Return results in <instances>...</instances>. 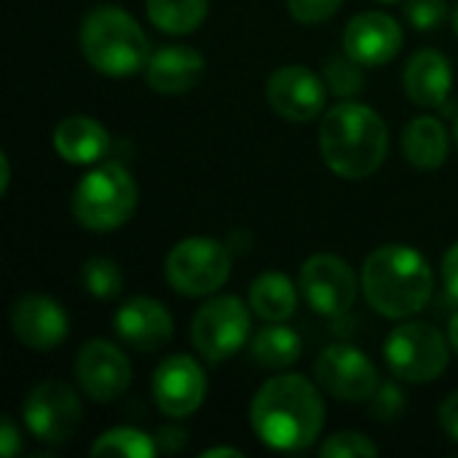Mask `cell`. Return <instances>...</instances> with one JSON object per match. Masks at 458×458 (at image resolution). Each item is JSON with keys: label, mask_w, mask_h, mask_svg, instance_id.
Returning a JSON list of instances; mask_svg holds the SVG:
<instances>
[{"label": "cell", "mask_w": 458, "mask_h": 458, "mask_svg": "<svg viewBox=\"0 0 458 458\" xmlns=\"http://www.w3.org/2000/svg\"><path fill=\"white\" fill-rule=\"evenodd\" d=\"M250 427L271 451H309L325 427V400L306 376H274L252 397Z\"/></svg>", "instance_id": "cell-1"}, {"label": "cell", "mask_w": 458, "mask_h": 458, "mask_svg": "<svg viewBox=\"0 0 458 458\" xmlns=\"http://www.w3.org/2000/svg\"><path fill=\"white\" fill-rule=\"evenodd\" d=\"M319 153L333 174L365 180L381 169L389 153V126L370 105L341 99L322 115Z\"/></svg>", "instance_id": "cell-2"}, {"label": "cell", "mask_w": 458, "mask_h": 458, "mask_svg": "<svg viewBox=\"0 0 458 458\" xmlns=\"http://www.w3.org/2000/svg\"><path fill=\"white\" fill-rule=\"evenodd\" d=\"M362 293L368 306L386 319L403 322L427 309L435 274L429 260L408 244H384L362 263Z\"/></svg>", "instance_id": "cell-3"}, {"label": "cell", "mask_w": 458, "mask_h": 458, "mask_svg": "<svg viewBox=\"0 0 458 458\" xmlns=\"http://www.w3.org/2000/svg\"><path fill=\"white\" fill-rule=\"evenodd\" d=\"M78 46L83 59L107 78H131L150 59V43L140 21L113 3L97 5L83 16Z\"/></svg>", "instance_id": "cell-4"}, {"label": "cell", "mask_w": 458, "mask_h": 458, "mask_svg": "<svg viewBox=\"0 0 458 458\" xmlns=\"http://www.w3.org/2000/svg\"><path fill=\"white\" fill-rule=\"evenodd\" d=\"M137 182L118 161H102L89 169L72 191V217L81 228L110 233L126 225L137 209Z\"/></svg>", "instance_id": "cell-5"}, {"label": "cell", "mask_w": 458, "mask_h": 458, "mask_svg": "<svg viewBox=\"0 0 458 458\" xmlns=\"http://www.w3.org/2000/svg\"><path fill=\"white\" fill-rule=\"evenodd\" d=\"M384 360L394 378L408 384H429L445 373L451 341L429 322H403L386 335Z\"/></svg>", "instance_id": "cell-6"}, {"label": "cell", "mask_w": 458, "mask_h": 458, "mask_svg": "<svg viewBox=\"0 0 458 458\" xmlns=\"http://www.w3.org/2000/svg\"><path fill=\"white\" fill-rule=\"evenodd\" d=\"M169 287L185 298L215 295L231 276V252L209 236L180 239L164 260Z\"/></svg>", "instance_id": "cell-7"}, {"label": "cell", "mask_w": 458, "mask_h": 458, "mask_svg": "<svg viewBox=\"0 0 458 458\" xmlns=\"http://www.w3.org/2000/svg\"><path fill=\"white\" fill-rule=\"evenodd\" d=\"M252 309L236 295L209 298L191 319V344L209 362H225L252 335Z\"/></svg>", "instance_id": "cell-8"}, {"label": "cell", "mask_w": 458, "mask_h": 458, "mask_svg": "<svg viewBox=\"0 0 458 458\" xmlns=\"http://www.w3.org/2000/svg\"><path fill=\"white\" fill-rule=\"evenodd\" d=\"M21 421L35 440L56 448L75 437L83 421V405L70 384L40 381L21 403Z\"/></svg>", "instance_id": "cell-9"}, {"label": "cell", "mask_w": 458, "mask_h": 458, "mask_svg": "<svg viewBox=\"0 0 458 458\" xmlns=\"http://www.w3.org/2000/svg\"><path fill=\"white\" fill-rule=\"evenodd\" d=\"M298 287L314 314L338 319L352 311L362 282L344 258L319 252L301 266Z\"/></svg>", "instance_id": "cell-10"}, {"label": "cell", "mask_w": 458, "mask_h": 458, "mask_svg": "<svg viewBox=\"0 0 458 458\" xmlns=\"http://www.w3.org/2000/svg\"><path fill=\"white\" fill-rule=\"evenodd\" d=\"M314 376L327 394L344 403H368L381 386L373 360L349 344L327 346L314 362Z\"/></svg>", "instance_id": "cell-11"}, {"label": "cell", "mask_w": 458, "mask_h": 458, "mask_svg": "<svg viewBox=\"0 0 458 458\" xmlns=\"http://www.w3.org/2000/svg\"><path fill=\"white\" fill-rule=\"evenodd\" d=\"M156 408L172 421L193 416L207 400V373L191 354H172L158 362L150 378Z\"/></svg>", "instance_id": "cell-12"}, {"label": "cell", "mask_w": 458, "mask_h": 458, "mask_svg": "<svg viewBox=\"0 0 458 458\" xmlns=\"http://www.w3.org/2000/svg\"><path fill=\"white\" fill-rule=\"evenodd\" d=\"M268 105L276 115L293 123H311L325 115L327 83L306 64H284L268 75Z\"/></svg>", "instance_id": "cell-13"}, {"label": "cell", "mask_w": 458, "mask_h": 458, "mask_svg": "<svg viewBox=\"0 0 458 458\" xmlns=\"http://www.w3.org/2000/svg\"><path fill=\"white\" fill-rule=\"evenodd\" d=\"M75 381L94 403H113L131 386V362L110 341L94 338L75 357Z\"/></svg>", "instance_id": "cell-14"}, {"label": "cell", "mask_w": 458, "mask_h": 458, "mask_svg": "<svg viewBox=\"0 0 458 458\" xmlns=\"http://www.w3.org/2000/svg\"><path fill=\"white\" fill-rule=\"evenodd\" d=\"M405 43L403 24L386 11H362L344 30V51L365 67L392 62Z\"/></svg>", "instance_id": "cell-15"}, {"label": "cell", "mask_w": 458, "mask_h": 458, "mask_svg": "<svg viewBox=\"0 0 458 458\" xmlns=\"http://www.w3.org/2000/svg\"><path fill=\"white\" fill-rule=\"evenodd\" d=\"M11 330L21 346L32 352H51L64 344L70 333V317L54 298L30 293L13 301Z\"/></svg>", "instance_id": "cell-16"}, {"label": "cell", "mask_w": 458, "mask_h": 458, "mask_svg": "<svg viewBox=\"0 0 458 458\" xmlns=\"http://www.w3.org/2000/svg\"><path fill=\"white\" fill-rule=\"evenodd\" d=\"M115 335L140 354L164 349L174 335V319L169 309L148 295H134L121 303L113 317Z\"/></svg>", "instance_id": "cell-17"}, {"label": "cell", "mask_w": 458, "mask_h": 458, "mask_svg": "<svg viewBox=\"0 0 458 458\" xmlns=\"http://www.w3.org/2000/svg\"><path fill=\"white\" fill-rule=\"evenodd\" d=\"M204 70H207V62L196 48L161 46L150 54L142 75L153 91H158L164 97H177V94H185L193 86H199V81L204 78Z\"/></svg>", "instance_id": "cell-18"}, {"label": "cell", "mask_w": 458, "mask_h": 458, "mask_svg": "<svg viewBox=\"0 0 458 458\" xmlns=\"http://www.w3.org/2000/svg\"><path fill=\"white\" fill-rule=\"evenodd\" d=\"M403 86L413 105L440 107L454 89V64L440 48H419L403 70Z\"/></svg>", "instance_id": "cell-19"}, {"label": "cell", "mask_w": 458, "mask_h": 458, "mask_svg": "<svg viewBox=\"0 0 458 458\" xmlns=\"http://www.w3.org/2000/svg\"><path fill=\"white\" fill-rule=\"evenodd\" d=\"M110 148L107 129L91 115H67L54 129V150L62 161L75 166H94Z\"/></svg>", "instance_id": "cell-20"}, {"label": "cell", "mask_w": 458, "mask_h": 458, "mask_svg": "<svg viewBox=\"0 0 458 458\" xmlns=\"http://www.w3.org/2000/svg\"><path fill=\"white\" fill-rule=\"evenodd\" d=\"M451 137L437 115H416L403 131V153L416 169H440L448 158Z\"/></svg>", "instance_id": "cell-21"}, {"label": "cell", "mask_w": 458, "mask_h": 458, "mask_svg": "<svg viewBox=\"0 0 458 458\" xmlns=\"http://www.w3.org/2000/svg\"><path fill=\"white\" fill-rule=\"evenodd\" d=\"M298 284L279 271H266L250 284V309L263 322H287L298 309Z\"/></svg>", "instance_id": "cell-22"}, {"label": "cell", "mask_w": 458, "mask_h": 458, "mask_svg": "<svg viewBox=\"0 0 458 458\" xmlns=\"http://www.w3.org/2000/svg\"><path fill=\"white\" fill-rule=\"evenodd\" d=\"M250 352L258 365L268 370H284L301 360L303 341L284 322H268L250 338Z\"/></svg>", "instance_id": "cell-23"}, {"label": "cell", "mask_w": 458, "mask_h": 458, "mask_svg": "<svg viewBox=\"0 0 458 458\" xmlns=\"http://www.w3.org/2000/svg\"><path fill=\"white\" fill-rule=\"evenodd\" d=\"M145 13L164 35H188L209 13V0H145Z\"/></svg>", "instance_id": "cell-24"}, {"label": "cell", "mask_w": 458, "mask_h": 458, "mask_svg": "<svg viewBox=\"0 0 458 458\" xmlns=\"http://www.w3.org/2000/svg\"><path fill=\"white\" fill-rule=\"evenodd\" d=\"M94 458H153L158 456L156 437H150L142 429L134 427H115L102 432L94 445H91Z\"/></svg>", "instance_id": "cell-25"}, {"label": "cell", "mask_w": 458, "mask_h": 458, "mask_svg": "<svg viewBox=\"0 0 458 458\" xmlns=\"http://www.w3.org/2000/svg\"><path fill=\"white\" fill-rule=\"evenodd\" d=\"M322 78L327 83V91L335 94L338 99H354L365 89V64L352 59L346 51L333 54L325 59Z\"/></svg>", "instance_id": "cell-26"}, {"label": "cell", "mask_w": 458, "mask_h": 458, "mask_svg": "<svg viewBox=\"0 0 458 458\" xmlns=\"http://www.w3.org/2000/svg\"><path fill=\"white\" fill-rule=\"evenodd\" d=\"M81 279L89 295L97 301H113L123 290V274L115 260L110 258H91L81 268Z\"/></svg>", "instance_id": "cell-27"}, {"label": "cell", "mask_w": 458, "mask_h": 458, "mask_svg": "<svg viewBox=\"0 0 458 458\" xmlns=\"http://www.w3.org/2000/svg\"><path fill=\"white\" fill-rule=\"evenodd\" d=\"M319 456L325 458H376L378 445L362 432H335L319 445Z\"/></svg>", "instance_id": "cell-28"}, {"label": "cell", "mask_w": 458, "mask_h": 458, "mask_svg": "<svg viewBox=\"0 0 458 458\" xmlns=\"http://www.w3.org/2000/svg\"><path fill=\"white\" fill-rule=\"evenodd\" d=\"M405 19L419 32H435L448 19V3L445 0H408Z\"/></svg>", "instance_id": "cell-29"}, {"label": "cell", "mask_w": 458, "mask_h": 458, "mask_svg": "<svg viewBox=\"0 0 458 458\" xmlns=\"http://www.w3.org/2000/svg\"><path fill=\"white\" fill-rule=\"evenodd\" d=\"M405 411V394L394 381H386L370 397V413L376 421H394Z\"/></svg>", "instance_id": "cell-30"}, {"label": "cell", "mask_w": 458, "mask_h": 458, "mask_svg": "<svg viewBox=\"0 0 458 458\" xmlns=\"http://www.w3.org/2000/svg\"><path fill=\"white\" fill-rule=\"evenodd\" d=\"M344 0H287V11L301 24H319L338 13Z\"/></svg>", "instance_id": "cell-31"}, {"label": "cell", "mask_w": 458, "mask_h": 458, "mask_svg": "<svg viewBox=\"0 0 458 458\" xmlns=\"http://www.w3.org/2000/svg\"><path fill=\"white\" fill-rule=\"evenodd\" d=\"M156 445H158V454H180L188 445V432L177 424L161 427L156 432Z\"/></svg>", "instance_id": "cell-32"}, {"label": "cell", "mask_w": 458, "mask_h": 458, "mask_svg": "<svg viewBox=\"0 0 458 458\" xmlns=\"http://www.w3.org/2000/svg\"><path fill=\"white\" fill-rule=\"evenodd\" d=\"M16 454H21V432L11 421V416H3V421H0V456L11 458Z\"/></svg>", "instance_id": "cell-33"}, {"label": "cell", "mask_w": 458, "mask_h": 458, "mask_svg": "<svg viewBox=\"0 0 458 458\" xmlns=\"http://www.w3.org/2000/svg\"><path fill=\"white\" fill-rule=\"evenodd\" d=\"M443 284H445V293L448 298L458 303V242L443 255Z\"/></svg>", "instance_id": "cell-34"}, {"label": "cell", "mask_w": 458, "mask_h": 458, "mask_svg": "<svg viewBox=\"0 0 458 458\" xmlns=\"http://www.w3.org/2000/svg\"><path fill=\"white\" fill-rule=\"evenodd\" d=\"M440 427L443 432L458 443V392L448 394L440 405Z\"/></svg>", "instance_id": "cell-35"}, {"label": "cell", "mask_w": 458, "mask_h": 458, "mask_svg": "<svg viewBox=\"0 0 458 458\" xmlns=\"http://www.w3.org/2000/svg\"><path fill=\"white\" fill-rule=\"evenodd\" d=\"M242 458L244 454L239 451V448H207V451H201V458Z\"/></svg>", "instance_id": "cell-36"}, {"label": "cell", "mask_w": 458, "mask_h": 458, "mask_svg": "<svg viewBox=\"0 0 458 458\" xmlns=\"http://www.w3.org/2000/svg\"><path fill=\"white\" fill-rule=\"evenodd\" d=\"M8 182H11V161H8V156L3 153V156H0V193L8 191Z\"/></svg>", "instance_id": "cell-37"}, {"label": "cell", "mask_w": 458, "mask_h": 458, "mask_svg": "<svg viewBox=\"0 0 458 458\" xmlns=\"http://www.w3.org/2000/svg\"><path fill=\"white\" fill-rule=\"evenodd\" d=\"M448 341H451V349L458 354V309L451 314V322H448Z\"/></svg>", "instance_id": "cell-38"}, {"label": "cell", "mask_w": 458, "mask_h": 458, "mask_svg": "<svg viewBox=\"0 0 458 458\" xmlns=\"http://www.w3.org/2000/svg\"><path fill=\"white\" fill-rule=\"evenodd\" d=\"M454 30H456V35H458V5H456V11H454Z\"/></svg>", "instance_id": "cell-39"}, {"label": "cell", "mask_w": 458, "mask_h": 458, "mask_svg": "<svg viewBox=\"0 0 458 458\" xmlns=\"http://www.w3.org/2000/svg\"><path fill=\"white\" fill-rule=\"evenodd\" d=\"M454 137H456V142H458V115H456V123H454Z\"/></svg>", "instance_id": "cell-40"}, {"label": "cell", "mask_w": 458, "mask_h": 458, "mask_svg": "<svg viewBox=\"0 0 458 458\" xmlns=\"http://www.w3.org/2000/svg\"><path fill=\"white\" fill-rule=\"evenodd\" d=\"M376 3H403V0H376Z\"/></svg>", "instance_id": "cell-41"}]
</instances>
